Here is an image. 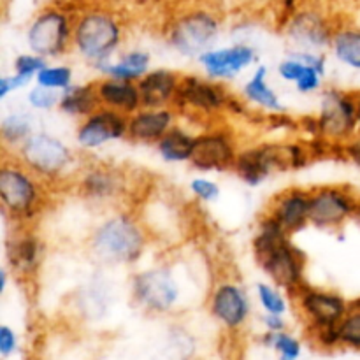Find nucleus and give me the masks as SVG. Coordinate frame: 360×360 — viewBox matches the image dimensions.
Wrapping results in <instances>:
<instances>
[{
  "label": "nucleus",
  "instance_id": "34",
  "mask_svg": "<svg viewBox=\"0 0 360 360\" xmlns=\"http://www.w3.org/2000/svg\"><path fill=\"white\" fill-rule=\"evenodd\" d=\"M35 83L51 90L63 91L74 84V69L65 63H48L35 77Z\"/></svg>",
  "mask_w": 360,
  "mask_h": 360
},
{
  "label": "nucleus",
  "instance_id": "32",
  "mask_svg": "<svg viewBox=\"0 0 360 360\" xmlns=\"http://www.w3.org/2000/svg\"><path fill=\"white\" fill-rule=\"evenodd\" d=\"M330 51L341 65L360 72V27L357 25L336 27L330 42Z\"/></svg>",
  "mask_w": 360,
  "mask_h": 360
},
{
  "label": "nucleus",
  "instance_id": "42",
  "mask_svg": "<svg viewBox=\"0 0 360 360\" xmlns=\"http://www.w3.org/2000/svg\"><path fill=\"white\" fill-rule=\"evenodd\" d=\"M355 97H357V137L360 139V90L355 91Z\"/></svg>",
  "mask_w": 360,
  "mask_h": 360
},
{
  "label": "nucleus",
  "instance_id": "15",
  "mask_svg": "<svg viewBox=\"0 0 360 360\" xmlns=\"http://www.w3.org/2000/svg\"><path fill=\"white\" fill-rule=\"evenodd\" d=\"M294 295L302 319L308 322L313 333L336 327L352 306V302L340 292L311 287L309 283L299 288Z\"/></svg>",
  "mask_w": 360,
  "mask_h": 360
},
{
  "label": "nucleus",
  "instance_id": "26",
  "mask_svg": "<svg viewBox=\"0 0 360 360\" xmlns=\"http://www.w3.org/2000/svg\"><path fill=\"white\" fill-rule=\"evenodd\" d=\"M276 72L281 77V81L292 84L295 91L302 95H311L320 91L323 88V79H326V74L306 63L302 58H299L294 51L288 53L278 63Z\"/></svg>",
  "mask_w": 360,
  "mask_h": 360
},
{
  "label": "nucleus",
  "instance_id": "1",
  "mask_svg": "<svg viewBox=\"0 0 360 360\" xmlns=\"http://www.w3.org/2000/svg\"><path fill=\"white\" fill-rule=\"evenodd\" d=\"M150 236L143 221L127 210H112L91 229L88 253L101 267H132L144 257Z\"/></svg>",
  "mask_w": 360,
  "mask_h": 360
},
{
  "label": "nucleus",
  "instance_id": "10",
  "mask_svg": "<svg viewBox=\"0 0 360 360\" xmlns=\"http://www.w3.org/2000/svg\"><path fill=\"white\" fill-rule=\"evenodd\" d=\"M130 295L144 311L167 315L181 302V280L174 267L169 264H153L132 274Z\"/></svg>",
  "mask_w": 360,
  "mask_h": 360
},
{
  "label": "nucleus",
  "instance_id": "7",
  "mask_svg": "<svg viewBox=\"0 0 360 360\" xmlns=\"http://www.w3.org/2000/svg\"><path fill=\"white\" fill-rule=\"evenodd\" d=\"M221 21L217 13L206 7L183 11L169 23L165 41L172 51L183 58L199 60L211 48L218 46Z\"/></svg>",
  "mask_w": 360,
  "mask_h": 360
},
{
  "label": "nucleus",
  "instance_id": "9",
  "mask_svg": "<svg viewBox=\"0 0 360 360\" xmlns=\"http://www.w3.org/2000/svg\"><path fill=\"white\" fill-rule=\"evenodd\" d=\"M76 14L58 4H49L34 14L25 30L28 51L55 60L72 49Z\"/></svg>",
  "mask_w": 360,
  "mask_h": 360
},
{
  "label": "nucleus",
  "instance_id": "37",
  "mask_svg": "<svg viewBox=\"0 0 360 360\" xmlns=\"http://www.w3.org/2000/svg\"><path fill=\"white\" fill-rule=\"evenodd\" d=\"M60 98H62V91L51 90V88H46L37 83L32 84L25 95L27 108L37 112H49L58 109Z\"/></svg>",
  "mask_w": 360,
  "mask_h": 360
},
{
  "label": "nucleus",
  "instance_id": "27",
  "mask_svg": "<svg viewBox=\"0 0 360 360\" xmlns=\"http://www.w3.org/2000/svg\"><path fill=\"white\" fill-rule=\"evenodd\" d=\"M49 63L37 53H20L13 62V72L0 76V101H6L11 94L23 88H30L35 83L37 74Z\"/></svg>",
  "mask_w": 360,
  "mask_h": 360
},
{
  "label": "nucleus",
  "instance_id": "12",
  "mask_svg": "<svg viewBox=\"0 0 360 360\" xmlns=\"http://www.w3.org/2000/svg\"><path fill=\"white\" fill-rule=\"evenodd\" d=\"M76 188L94 206H115L129 197L130 179L123 169L109 164L84 165L77 171Z\"/></svg>",
  "mask_w": 360,
  "mask_h": 360
},
{
  "label": "nucleus",
  "instance_id": "35",
  "mask_svg": "<svg viewBox=\"0 0 360 360\" xmlns=\"http://www.w3.org/2000/svg\"><path fill=\"white\" fill-rule=\"evenodd\" d=\"M262 343L276 352L280 360H299L301 357V341L288 334L287 330H281V333H267L266 330V334L262 336Z\"/></svg>",
  "mask_w": 360,
  "mask_h": 360
},
{
  "label": "nucleus",
  "instance_id": "18",
  "mask_svg": "<svg viewBox=\"0 0 360 360\" xmlns=\"http://www.w3.org/2000/svg\"><path fill=\"white\" fill-rule=\"evenodd\" d=\"M210 313L218 323L229 330H239L252 315V301L239 281L224 278L217 281L210 292Z\"/></svg>",
  "mask_w": 360,
  "mask_h": 360
},
{
  "label": "nucleus",
  "instance_id": "23",
  "mask_svg": "<svg viewBox=\"0 0 360 360\" xmlns=\"http://www.w3.org/2000/svg\"><path fill=\"white\" fill-rule=\"evenodd\" d=\"M181 77L183 74L167 67H151L137 81L143 108H174Z\"/></svg>",
  "mask_w": 360,
  "mask_h": 360
},
{
  "label": "nucleus",
  "instance_id": "36",
  "mask_svg": "<svg viewBox=\"0 0 360 360\" xmlns=\"http://www.w3.org/2000/svg\"><path fill=\"white\" fill-rule=\"evenodd\" d=\"M338 336L340 345L360 350V299L352 302L348 313L338 323Z\"/></svg>",
  "mask_w": 360,
  "mask_h": 360
},
{
  "label": "nucleus",
  "instance_id": "39",
  "mask_svg": "<svg viewBox=\"0 0 360 360\" xmlns=\"http://www.w3.org/2000/svg\"><path fill=\"white\" fill-rule=\"evenodd\" d=\"M16 348H18L16 333H14L9 326L4 323V326L0 327V354H2V357H9V355H13L14 352H16Z\"/></svg>",
  "mask_w": 360,
  "mask_h": 360
},
{
  "label": "nucleus",
  "instance_id": "33",
  "mask_svg": "<svg viewBox=\"0 0 360 360\" xmlns=\"http://www.w3.org/2000/svg\"><path fill=\"white\" fill-rule=\"evenodd\" d=\"M255 297L264 313L271 315H285L288 311V299L283 288L267 281H259L255 285Z\"/></svg>",
  "mask_w": 360,
  "mask_h": 360
},
{
  "label": "nucleus",
  "instance_id": "4",
  "mask_svg": "<svg viewBox=\"0 0 360 360\" xmlns=\"http://www.w3.org/2000/svg\"><path fill=\"white\" fill-rule=\"evenodd\" d=\"M313 151L309 144L295 141H269L241 148L234 172L245 185L260 186L280 171H299L309 164Z\"/></svg>",
  "mask_w": 360,
  "mask_h": 360
},
{
  "label": "nucleus",
  "instance_id": "11",
  "mask_svg": "<svg viewBox=\"0 0 360 360\" xmlns=\"http://www.w3.org/2000/svg\"><path fill=\"white\" fill-rule=\"evenodd\" d=\"M316 139L326 141L336 150L357 139V97L355 91L329 86L320 95V108L315 116Z\"/></svg>",
  "mask_w": 360,
  "mask_h": 360
},
{
  "label": "nucleus",
  "instance_id": "24",
  "mask_svg": "<svg viewBox=\"0 0 360 360\" xmlns=\"http://www.w3.org/2000/svg\"><path fill=\"white\" fill-rule=\"evenodd\" d=\"M269 67L259 65L252 70L248 79L241 86V98L252 108L266 112L267 116H278L287 112V105L280 98L278 91L271 84Z\"/></svg>",
  "mask_w": 360,
  "mask_h": 360
},
{
  "label": "nucleus",
  "instance_id": "21",
  "mask_svg": "<svg viewBox=\"0 0 360 360\" xmlns=\"http://www.w3.org/2000/svg\"><path fill=\"white\" fill-rule=\"evenodd\" d=\"M309 190L292 186L273 197L266 214L288 234H297L309 225Z\"/></svg>",
  "mask_w": 360,
  "mask_h": 360
},
{
  "label": "nucleus",
  "instance_id": "29",
  "mask_svg": "<svg viewBox=\"0 0 360 360\" xmlns=\"http://www.w3.org/2000/svg\"><path fill=\"white\" fill-rule=\"evenodd\" d=\"M197 132L190 130L188 127L176 123L157 144L155 150L157 155L165 164H190L195 151Z\"/></svg>",
  "mask_w": 360,
  "mask_h": 360
},
{
  "label": "nucleus",
  "instance_id": "40",
  "mask_svg": "<svg viewBox=\"0 0 360 360\" xmlns=\"http://www.w3.org/2000/svg\"><path fill=\"white\" fill-rule=\"evenodd\" d=\"M285 315H271V313H264L262 323L266 327L267 333H281L287 330V322L283 319Z\"/></svg>",
  "mask_w": 360,
  "mask_h": 360
},
{
  "label": "nucleus",
  "instance_id": "38",
  "mask_svg": "<svg viewBox=\"0 0 360 360\" xmlns=\"http://www.w3.org/2000/svg\"><path fill=\"white\" fill-rule=\"evenodd\" d=\"M190 193L202 204H213L220 199L221 186L217 179H211L207 176H195L188 185Z\"/></svg>",
  "mask_w": 360,
  "mask_h": 360
},
{
  "label": "nucleus",
  "instance_id": "8",
  "mask_svg": "<svg viewBox=\"0 0 360 360\" xmlns=\"http://www.w3.org/2000/svg\"><path fill=\"white\" fill-rule=\"evenodd\" d=\"M13 157L46 183L65 179L81 169L76 151L62 137L46 130H37Z\"/></svg>",
  "mask_w": 360,
  "mask_h": 360
},
{
  "label": "nucleus",
  "instance_id": "3",
  "mask_svg": "<svg viewBox=\"0 0 360 360\" xmlns=\"http://www.w3.org/2000/svg\"><path fill=\"white\" fill-rule=\"evenodd\" d=\"M125 41L122 18L105 7H90L76 14L72 49L94 69L115 58Z\"/></svg>",
  "mask_w": 360,
  "mask_h": 360
},
{
  "label": "nucleus",
  "instance_id": "43",
  "mask_svg": "<svg viewBox=\"0 0 360 360\" xmlns=\"http://www.w3.org/2000/svg\"><path fill=\"white\" fill-rule=\"evenodd\" d=\"M355 221H359L360 224V200H359V207H357V213H355V218H354Z\"/></svg>",
  "mask_w": 360,
  "mask_h": 360
},
{
  "label": "nucleus",
  "instance_id": "14",
  "mask_svg": "<svg viewBox=\"0 0 360 360\" xmlns=\"http://www.w3.org/2000/svg\"><path fill=\"white\" fill-rule=\"evenodd\" d=\"M239 151L241 148L234 132L227 127L213 125L202 132H197L195 151L190 165L204 174L234 171Z\"/></svg>",
  "mask_w": 360,
  "mask_h": 360
},
{
  "label": "nucleus",
  "instance_id": "41",
  "mask_svg": "<svg viewBox=\"0 0 360 360\" xmlns=\"http://www.w3.org/2000/svg\"><path fill=\"white\" fill-rule=\"evenodd\" d=\"M341 153L345 155V157L348 158V160H352L354 164H357L360 167V139L350 141L348 144H345L343 150H341Z\"/></svg>",
  "mask_w": 360,
  "mask_h": 360
},
{
  "label": "nucleus",
  "instance_id": "5",
  "mask_svg": "<svg viewBox=\"0 0 360 360\" xmlns=\"http://www.w3.org/2000/svg\"><path fill=\"white\" fill-rule=\"evenodd\" d=\"M46 204V181L16 157H4L0 165L2 217L13 225H30Z\"/></svg>",
  "mask_w": 360,
  "mask_h": 360
},
{
  "label": "nucleus",
  "instance_id": "30",
  "mask_svg": "<svg viewBox=\"0 0 360 360\" xmlns=\"http://www.w3.org/2000/svg\"><path fill=\"white\" fill-rule=\"evenodd\" d=\"M35 132H37V127H35V118L30 109L9 111L0 120V139L6 151L16 153Z\"/></svg>",
  "mask_w": 360,
  "mask_h": 360
},
{
  "label": "nucleus",
  "instance_id": "22",
  "mask_svg": "<svg viewBox=\"0 0 360 360\" xmlns=\"http://www.w3.org/2000/svg\"><path fill=\"white\" fill-rule=\"evenodd\" d=\"M178 123L174 108H141L129 116L127 139L136 144H157Z\"/></svg>",
  "mask_w": 360,
  "mask_h": 360
},
{
  "label": "nucleus",
  "instance_id": "20",
  "mask_svg": "<svg viewBox=\"0 0 360 360\" xmlns=\"http://www.w3.org/2000/svg\"><path fill=\"white\" fill-rule=\"evenodd\" d=\"M336 27L319 11H294L285 27L288 42L302 51H326L330 49Z\"/></svg>",
  "mask_w": 360,
  "mask_h": 360
},
{
  "label": "nucleus",
  "instance_id": "13",
  "mask_svg": "<svg viewBox=\"0 0 360 360\" xmlns=\"http://www.w3.org/2000/svg\"><path fill=\"white\" fill-rule=\"evenodd\" d=\"M309 192V225L313 227L330 231L343 227L355 218L360 197L348 186L326 185Z\"/></svg>",
  "mask_w": 360,
  "mask_h": 360
},
{
  "label": "nucleus",
  "instance_id": "31",
  "mask_svg": "<svg viewBox=\"0 0 360 360\" xmlns=\"http://www.w3.org/2000/svg\"><path fill=\"white\" fill-rule=\"evenodd\" d=\"M98 108H101V102H98L95 81H90V83H74L72 86L63 90L58 111L70 118L83 120Z\"/></svg>",
  "mask_w": 360,
  "mask_h": 360
},
{
  "label": "nucleus",
  "instance_id": "25",
  "mask_svg": "<svg viewBox=\"0 0 360 360\" xmlns=\"http://www.w3.org/2000/svg\"><path fill=\"white\" fill-rule=\"evenodd\" d=\"M95 88H97L98 102H101L102 108L115 109V111L123 112L127 116L134 115L143 108L139 86H137L136 81L102 76L101 79H95Z\"/></svg>",
  "mask_w": 360,
  "mask_h": 360
},
{
  "label": "nucleus",
  "instance_id": "19",
  "mask_svg": "<svg viewBox=\"0 0 360 360\" xmlns=\"http://www.w3.org/2000/svg\"><path fill=\"white\" fill-rule=\"evenodd\" d=\"M6 266L20 280H30L41 269L44 245L28 225H13L6 238Z\"/></svg>",
  "mask_w": 360,
  "mask_h": 360
},
{
  "label": "nucleus",
  "instance_id": "2",
  "mask_svg": "<svg viewBox=\"0 0 360 360\" xmlns=\"http://www.w3.org/2000/svg\"><path fill=\"white\" fill-rule=\"evenodd\" d=\"M252 250L260 271L271 283L290 294L308 283L304 252L294 245L292 234L281 229L269 214H264L257 225Z\"/></svg>",
  "mask_w": 360,
  "mask_h": 360
},
{
  "label": "nucleus",
  "instance_id": "28",
  "mask_svg": "<svg viewBox=\"0 0 360 360\" xmlns=\"http://www.w3.org/2000/svg\"><path fill=\"white\" fill-rule=\"evenodd\" d=\"M151 69V55L150 51L143 48H130L127 51L118 53L115 58L108 60L97 67L102 76L116 77V79L125 81H139L148 70Z\"/></svg>",
  "mask_w": 360,
  "mask_h": 360
},
{
  "label": "nucleus",
  "instance_id": "6",
  "mask_svg": "<svg viewBox=\"0 0 360 360\" xmlns=\"http://www.w3.org/2000/svg\"><path fill=\"white\" fill-rule=\"evenodd\" d=\"M243 98L234 97L225 83L207 76L185 74L181 77L174 109L190 118L213 120L224 115L246 112Z\"/></svg>",
  "mask_w": 360,
  "mask_h": 360
},
{
  "label": "nucleus",
  "instance_id": "17",
  "mask_svg": "<svg viewBox=\"0 0 360 360\" xmlns=\"http://www.w3.org/2000/svg\"><path fill=\"white\" fill-rule=\"evenodd\" d=\"M197 63L204 76L220 83H229L259 65V51L248 42H234L227 46H214L204 53Z\"/></svg>",
  "mask_w": 360,
  "mask_h": 360
},
{
  "label": "nucleus",
  "instance_id": "16",
  "mask_svg": "<svg viewBox=\"0 0 360 360\" xmlns=\"http://www.w3.org/2000/svg\"><path fill=\"white\" fill-rule=\"evenodd\" d=\"M129 136V116L115 109L98 108L79 120L74 132V143L81 151H97L108 144L120 143Z\"/></svg>",
  "mask_w": 360,
  "mask_h": 360
}]
</instances>
